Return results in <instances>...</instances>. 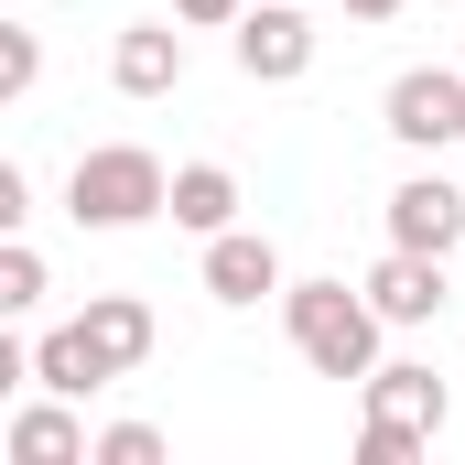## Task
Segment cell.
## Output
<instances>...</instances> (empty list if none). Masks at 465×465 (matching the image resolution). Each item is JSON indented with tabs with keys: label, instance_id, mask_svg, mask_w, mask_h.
<instances>
[{
	"label": "cell",
	"instance_id": "cell-10",
	"mask_svg": "<svg viewBox=\"0 0 465 465\" xmlns=\"http://www.w3.org/2000/svg\"><path fill=\"white\" fill-rule=\"evenodd\" d=\"M206 292L217 303H260V292H282V249L260 228H217L206 238Z\"/></svg>",
	"mask_w": 465,
	"mask_h": 465
},
{
	"label": "cell",
	"instance_id": "cell-17",
	"mask_svg": "<svg viewBox=\"0 0 465 465\" xmlns=\"http://www.w3.org/2000/svg\"><path fill=\"white\" fill-rule=\"evenodd\" d=\"M22 217H33V173L0 163V238H22Z\"/></svg>",
	"mask_w": 465,
	"mask_h": 465
},
{
	"label": "cell",
	"instance_id": "cell-20",
	"mask_svg": "<svg viewBox=\"0 0 465 465\" xmlns=\"http://www.w3.org/2000/svg\"><path fill=\"white\" fill-rule=\"evenodd\" d=\"M347 11H357V22H390V11H401V0H347Z\"/></svg>",
	"mask_w": 465,
	"mask_h": 465
},
{
	"label": "cell",
	"instance_id": "cell-4",
	"mask_svg": "<svg viewBox=\"0 0 465 465\" xmlns=\"http://www.w3.org/2000/svg\"><path fill=\"white\" fill-rule=\"evenodd\" d=\"M228 54H238V76H249V87H292V76L314 65V22H303L292 0H249V11H238V33H228Z\"/></svg>",
	"mask_w": 465,
	"mask_h": 465
},
{
	"label": "cell",
	"instance_id": "cell-19",
	"mask_svg": "<svg viewBox=\"0 0 465 465\" xmlns=\"http://www.w3.org/2000/svg\"><path fill=\"white\" fill-rule=\"evenodd\" d=\"M238 11L249 0H173V22H195V33H238Z\"/></svg>",
	"mask_w": 465,
	"mask_h": 465
},
{
	"label": "cell",
	"instance_id": "cell-9",
	"mask_svg": "<svg viewBox=\"0 0 465 465\" xmlns=\"http://www.w3.org/2000/svg\"><path fill=\"white\" fill-rule=\"evenodd\" d=\"M109 87L119 98H173V87H184V33H173V22H130L109 44Z\"/></svg>",
	"mask_w": 465,
	"mask_h": 465
},
{
	"label": "cell",
	"instance_id": "cell-5",
	"mask_svg": "<svg viewBox=\"0 0 465 465\" xmlns=\"http://www.w3.org/2000/svg\"><path fill=\"white\" fill-rule=\"evenodd\" d=\"M357 390H368V422H390V433H411V444H433V433H444V411H455V390H444L422 357H379Z\"/></svg>",
	"mask_w": 465,
	"mask_h": 465
},
{
	"label": "cell",
	"instance_id": "cell-8",
	"mask_svg": "<svg viewBox=\"0 0 465 465\" xmlns=\"http://www.w3.org/2000/svg\"><path fill=\"white\" fill-rule=\"evenodd\" d=\"M0 455H11V465H87L98 444H87L76 401H65V390H44V401H22V411L0 422Z\"/></svg>",
	"mask_w": 465,
	"mask_h": 465
},
{
	"label": "cell",
	"instance_id": "cell-1",
	"mask_svg": "<svg viewBox=\"0 0 465 465\" xmlns=\"http://www.w3.org/2000/svg\"><path fill=\"white\" fill-rule=\"evenodd\" d=\"M282 336L292 357L314 368V379H368L379 368V336H390V314L368 303V282H282Z\"/></svg>",
	"mask_w": 465,
	"mask_h": 465
},
{
	"label": "cell",
	"instance_id": "cell-6",
	"mask_svg": "<svg viewBox=\"0 0 465 465\" xmlns=\"http://www.w3.org/2000/svg\"><path fill=\"white\" fill-rule=\"evenodd\" d=\"M455 238H465V184H444V173H401L390 184V249L455 260Z\"/></svg>",
	"mask_w": 465,
	"mask_h": 465
},
{
	"label": "cell",
	"instance_id": "cell-2",
	"mask_svg": "<svg viewBox=\"0 0 465 465\" xmlns=\"http://www.w3.org/2000/svg\"><path fill=\"white\" fill-rule=\"evenodd\" d=\"M173 206V173H163V152H141V141H98V152H76V173H65V217L76 228H141V217H163Z\"/></svg>",
	"mask_w": 465,
	"mask_h": 465
},
{
	"label": "cell",
	"instance_id": "cell-15",
	"mask_svg": "<svg viewBox=\"0 0 465 465\" xmlns=\"http://www.w3.org/2000/svg\"><path fill=\"white\" fill-rule=\"evenodd\" d=\"M33 76H44V33L0 22V98H33Z\"/></svg>",
	"mask_w": 465,
	"mask_h": 465
},
{
	"label": "cell",
	"instance_id": "cell-13",
	"mask_svg": "<svg viewBox=\"0 0 465 465\" xmlns=\"http://www.w3.org/2000/svg\"><path fill=\"white\" fill-rule=\"evenodd\" d=\"M173 228H195V238H217V228H238V173L228 163H184L173 173V206H163Z\"/></svg>",
	"mask_w": 465,
	"mask_h": 465
},
{
	"label": "cell",
	"instance_id": "cell-12",
	"mask_svg": "<svg viewBox=\"0 0 465 465\" xmlns=\"http://www.w3.org/2000/svg\"><path fill=\"white\" fill-rule=\"evenodd\" d=\"M76 325L98 336V357H109L119 379L152 357V303H141V292H87V314H76Z\"/></svg>",
	"mask_w": 465,
	"mask_h": 465
},
{
	"label": "cell",
	"instance_id": "cell-21",
	"mask_svg": "<svg viewBox=\"0 0 465 465\" xmlns=\"http://www.w3.org/2000/svg\"><path fill=\"white\" fill-rule=\"evenodd\" d=\"M455 65H465V54H455Z\"/></svg>",
	"mask_w": 465,
	"mask_h": 465
},
{
	"label": "cell",
	"instance_id": "cell-3",
	"mask_svg": "<svg viewBox=\"0 0 465 465\" xmlns=\"http://www.w3.org/2000/svg\"><path fill=\"white\" fill-rule=\"evenodd\" d=\"M379 130H390L401 152H444V141H465V65H401L390 98H379Z\"/></svg>",
	"mask_w": 465,
	"mask_h": 465
},
{
	"label": "cell",
	"instance_id": "cell-11",
	"mask_svg": "<svg viewBox=\"0 0 465 465\" xmlns=\"http://www.w3.org/2000/svg\"><path fill=\"white\" fill-rule=\"evenodd\" d=\"M119 368L98 357L87 325H54V336H33V390H65V401H87V390H109Z\"/></svg>",
	"mask_w": 465,
	"mask_h": 465
},
{
	"label": "cell",
	"instance_id": "cell-14",
	"mask_svg": "<svg viewBox=\"0 0 465 465\" xmlns=\"http://www.w3.org/2000/svg\"><path fill=\"white\" fill-rule=\"evenodd\" d=\"M33 303H44V249L0 238V314H33Z\"/></svg>",
	"mask_w": 465,
	"mask_h": 465
},
{
	"label": "cell",
	"instance_id": "cell-16",
	"mask_svg": "<svg viewBox=\"0 0 465 465\" xmlns=\"http://www.w3.org/2000/svg\"><path fill=\"white\" fill-rule=\"evenodd\" d=\"M87 465H163V433H152V422H109Z\"/></svg>",
	"mask_w": 465,
	"mask_h": 465
},
{
	"label": "cell",
	"instance_id": "cell-7",
	"mask_svg": "<svg viewBox=\"0 0 465 465\" xmlns=\"http://www.w3.org/2000/svg\"><path fill=\"white\" fill-rule=\"evenodd\" d=\"M368 303H379L390 325H433L444 303H465V282H444V260H433V249H390V260L368 271Z\"/></svg>",
	"mask_w": 465,
	"mask_h": 465
},
{
	"label": "cell",
	"instance_id": "cell-18",
	"mask_svg": "<svg viewBox=\"0 0 465 465\" xmlns=\"http://www.w3.org/2000/svg\"><path fill=\"white\" fill-rule=\"evenodd\" d=\"M422 455V444H411V433H390V422H368V433H357V465H411Z\"/></svg>",
	"mask_w": 465,
	"mask_h": 465
}]
</instances>
